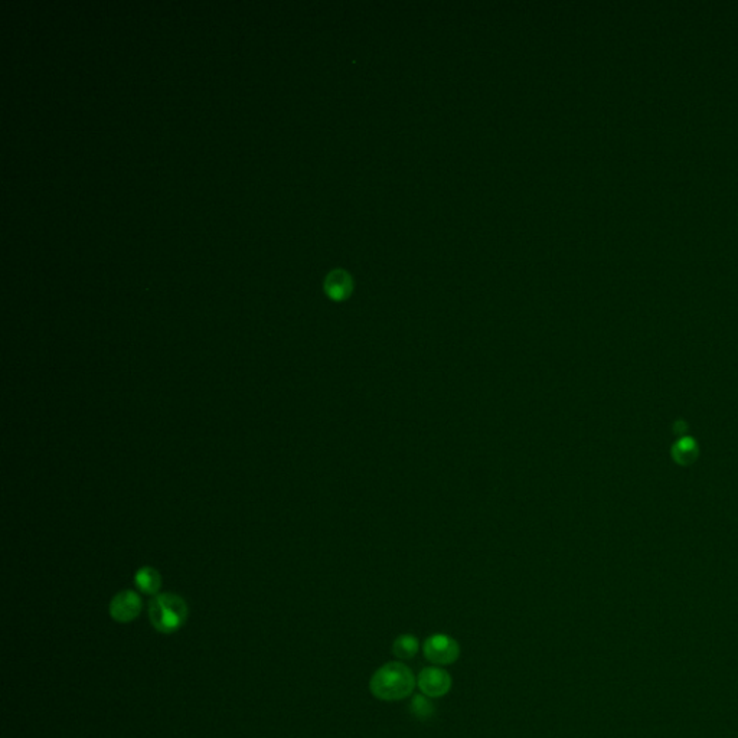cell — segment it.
Listing matches in <instances>:
<instances>
[{
  "instance_id": "cell-4",
  "label": "cell",
  "mask_w": 738,
  "mask_h": 738,
  "mask_svg": "<svg viewBox=\"0 0 738 738\" xmlns=\"http://www.w3.org/2000/svg\"><path fill=\"white\" fill-rule=\"evenodd\" d=\"M417 687L429 698H440L450 692L452 677L443 667H426L417 677Z\"/></svg>"
},
{
  "instance_id": "cell-1",
  "label": "cell",
  "mask_w": 738,
  "mask_h": 738,
  "mask_svg": "<svg viewBox=\"0 0 738 738\" xmlns=\"http://www.w3.org/2000/svg\"><path fill=\"white\" fill-rule=\"evenodd\" d=\"M417 678L413 671L399 661H392L379 667L369 679L371 694L385 702L402 701L413 694Z\"/></svg>"
},
{
  "instance_id": "cell-7",
  "label": "cell",
  "mask_w": 738,
  "mask_h": 738,
  "mask_svg": "<svg viewBox=\"0 0 738 738\" xmlns=\"http://www.w3.org/2000/svg\"><path fill=\"white\" fill-rule=\"evenodd\" d=\"M134 584L143 594L157 596L161 587V577L156 568L153 567H141L137 569L134 576Z\"/></svg>"
},
{
  "instance_id": "cell-9",
  "label": "cell",
  "mask_w": 738,
  "mask_h": 738,
  "mask_svg": "<svg viewBox=\"0 0 738 738\" xmlns=\"http://www.w3.org/2000/svg\"><path fill=\"white\" fill-rule=\"evenodd\" d=\"M409 711L419 719H429L434 715L436 707L432 702V698H429L424 694L413 695L412 702H409Z\"/></svg>"
},
{
  "instance_id": "cell-3",
  "label": "cell",
  "mask_w": 738,
  "mask_h": 738,
  "mask_svg": "<svg viewBox=\"0 0 738 738\" xmlns=\"http://www.w3.org/2000/svg\"><path fill=\"white\" fill-rule=\"evenodd\" d=\"M423 654L432 665L446 667L459 659L460 646L453 637L443 633H434L424 640Z\"/></svg>"
},
{
  "instance_id": "cell-5",
  "label": "cell",
  "mask_w": 738,
  "mask_h": 738,
  "mask_svg": "<svg viewBox=\"0 0 738 738\" xmlns=\"http://www.w3.org/2000/svg\"><path fill=\"white\" fill-rule=\"evenodd\" d=\"M109 612L113 620L119 623H130L141 612V599L137 593L124 590L113 597Z\"/></svg>"
},
{
  "instance_id": "cell-6",
  "label": "cell",
  "mask_w": 738,
  "mask_h": 738,
  "mask_svg": "<svg viewBox=\"0 0 738 738\" xmlns=\"http://www.w3.org/2000/svg\"><path fill=\"white\" fill-rule=\"evenodd\" d=\"M324 291L332 300H345L352 291V279L344 270L329 273L324 280Z\"/></svg>"
},
{
  "instance_id": "cell-8",
  "label": "cell",
  "mask_w": 738,
  "mask_h": 738,
  "mask_svg": "<svg viewBox=\"0 0 738 738\" xmlns=\"http://www.w3.org/2000/svg\"><path fill=\"white\" fill-rule=\"evenodd\" d=\"M419 652H420V640L413 634H401L392 643L394 656L402 661L413 659Z\"/></svg>"
},
{
  "instance_id": "cell-2",
  "label": "cell",
  "mask_w": 738,
  "mask_h": 738,
  "mask_svg": "<svg viewBox=\"0 0 738 738\" xmlns=\"http://www.w3.org/2000/svg\"><path fill=\"white\" fill-rule=\"evenodd\" d=\"M188 613L186 602L172 593L157 594L149 603V620L151 626L163 634H171L179 630L185 624Z\"/></svg>"
}]
</instances>
